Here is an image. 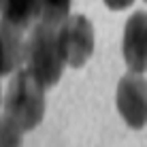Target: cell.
I'll return each instance as SVG.
<instances>
[{"label":"cell","instance_id":"obj_1","mask_svg":"<svg viewBox=\"0 0 147 147\" xmlns=\"http://www.w3.org/2000/svg\"><path fill=\"white\" fill-rule=\"evenodd\" d=\"M45 85L28 68L15 70L4 94V115L24 132L34 130L45 117Z\"/></svg>","mask_w":147,"mask_h":147},{"label":"cell","instance_id":"obj_2","mask_svg":"<svg viewBox=\"0 0 147 147\" xmlns=\"http://www.w3.org/2000/svg\"><path fill=\"white\" fill-rule=\"evenodd\" d=\"M24 64L45 88H53L62 77L64 55L58 40V26L38 22L32 28L26 40V58Z\"/></svg>","mask_w":147,"mask_h":147},{"label":"cell","instance_id":"obj_3","mask_svg":"<svg viewBox=\"0 0 147 147\" xmlns=\"http://www.w3.org/2000/svg\"><path fill=\"white\" fill-rule=\"evenodd\" d=\"M58 40L64 62L81 68L94 53V26L83 15H68L58 26Z\"/></svg>","mask_w":147,"mask_h":147},{"label":"cell","instance_id":"obj_4","mask_svg":"<svg viewBox=\"0 0 147 147\" xmlns=\"http://www.w3.org/2000/svg\"><path fill=\"white\" fill-rule=\"evenodd\" d=\"M117 111L124 121L134 130L147 126V79L143 73H132L119 79L117 94H115Z\"/></svg>","mask_w":147,"mask_h":147},{"label":"cell","instance_id":"obj_5","mask_svg":"<svg viewBox=\"0 0 147 147\" xmlns=\"http://www.w3.org/2000/svg\"><path fill=\"white\" fill-rule=\"evenodd\" d=\"M126 66L132 73H145L147 70V13L136 11L128 17L124 28V40H121Z\"/></svg>","mask_w":147,"mask_h":147},{"label":"cell","instance_id":"obj_6","mask_svg":"<svg viewBox=\"0 0 147 147\" xmlns=\"http://www.w3.org/2000/svg\"><path fill=\"white\" fill-rule=\"evenodd\" d=\"M26 58V40L22 28L0 19V77L22 68Z\"/></svg>","mask_w":147,"mask_h":147},{"label":"cell","instance_id":"obj_7","mask_svg":"<svg viewBox=\"0 0 147 147\" xmlns=\"http://www.w3.org/2000/svg\"><path fill=\"white\" fill-rule=\"evenodd\" d=\"M40 0H0V17L22 30L30 28L36 19H40Z\"/></svg>","mask_w":147,"mask_h":147},{"label":"cell","instance_id":"obj_8","mask_svg":"<svg viewBox=\"0 0 147 147\" xmlns=\"http://www.w3.org/2000/svg\"><path fill=\"white\" fill-rule=\"evenodd\" d=\"M70 2H73V0H40V4H43L40 22H47V24H53V26H60V24L68 17Z\"/></svg>","mask_w":147,"mask_h":147},{"label":"cell","instance_id":"obj_9","mask_svg":"<svg viewBox=\"0 0 147 147\" xmlns=\"http://www.w3.org/2000/svg\"><path fill=\"white\" fill-rule=\"evenodd\" d=\"M0 147H24V130L9 115L0 117Z\"/></svg>","mask_w":147,"mask_h":147},{"label":"cell","instance_id":"obj_10","mask_svg":"<svg viewBox=\"0 0 147 147\" xmlns=\"http://www.w3.org/2000/svg\"><path fill=\"white\" fill-rule=\"evenodd\" d=\"M134 0H105V4H107L109 9H113V11H124V9L132 7Z\"/></svg>","mask_w":147,"mask_h":147},{"label":"cell","instance_id":"obj_11","mask_svg":"<svg viewBox=\"0 0 147 147\" xmlns=\"http://www.w3.org/2000/svg\"><path fill=\"white\" fill-rule=\"evenodd\" d=\"M4 105V100H2V90H0V107Z\"/></svg>","mask_w":147,"mask_h":147},{"label":"cell","instance_id":"obj_12","mask_svg":"<svg viewBox=\"0 0 147 147\" xmlns=\"http://www.w3.org/2000/svg\"><path fill=\"white\" fill-rule=\"evenodd\" d=\"M145 2H147V0H145Z\"/></svg>","mask_w":147,"mask_h":147}]
</instances>
